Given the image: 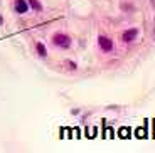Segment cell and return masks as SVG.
Instances as JSON below:
<instances>
[{"label":"cell","instance_id":"6da1fadb","mask_svg":"<svg viewBox=\"0 0 155 153\" xmlns=\"http://www.w3.org/2000/svg\"><path fill=\"white\" fill-rule=\"evenodd\" d=\"M52 42L56 44L61 49H68L71 46V37L68 34H62V32H58V34L52 35Z\"/></svg>","mask_w":155,"mask_h":153},{"label":"cell","instance_id":"7a4b0ae2","mask_svg":"<svg viewBox=\"0 0 155 153\" xmlns=\"http://www.w3.org/2000/svg\"><path fill=\"white\" fill-rule=\"evenodd\" d=\"M98 46H100L101 50H105V52H111L113 50V41L106 35H100L98 37Z\"/></svg>","mask_w":155,"mask_h":153},{"label":"cell","instance_id":"3957f363","mask_svg":"<svg viewBox=\"0 0 155 153\" xmlns=\"http://www.w3.org/2000/svg\"><path fill=\"white\" fill-rule=\"evenodd\" d=\"M137 35H138V29L132 27V29H127V31L121 34V41H123V42H132V41L137 39Z\"/></svg>","mask_w":155,"mask_h":153},{"label":"cell","instance_id":"277c9868","mask_svg":"<svg viewBox=\"0 0 155 153\" xmlns=\"http://www.w3.org/2000/svg\"><path fill=\"white\" fill-rule=\"evenodd\" d=\"M29 2L27 0H15V12L17 14H27Z\"/></svg>","mask_w":155,"mask_h":153},{"label":"cell","instance_id":"5b68a950","mask_svg":"<svg viewBox=\"0 0 155 153\" xmlns=\"http://www.w3.org/2000/svg\"><path fill=\"white\" fill-rule=\"evenodd\" d=\"M27 2H29V7L34 8L35 12H42V4L39 0H27Z\"/></svg>","mask_w":155,"mask_h":153},{"label":"cell","instance_id":"8992f818","mask_svg":"<svg viewBox=\"0 0 155 153\" xmlns=\"http://www.w3.org/2000/svg\"><path fill=\"white\" fill-rule=\"evenodd\" d=\"M35 49H37V54L41 56V57H46V56H47V49H46V46H44L42 42L35 44Z\"/></svg>","mask_w":155,"mask_h":153},{"label":"cell","instance_id":"52a82bcc","mask_svg":"<svg viewBox=\"0 0 155 153\" xmlns=\"http://www.w3.org/2000/svg\"><path fill=\"white\" fill-rule=\"evenodd\" d=\"M66 64H68V66H69V69H73V71H74V69H78V66H76V62H73V61H66Z\"/></svg>","mask_w":155,"mask_h":153},{"label":"cell","instance_id":"ba28073f","mask_svg":"<svg viewBox=\"0 0 155 153\" xmlns=\"http://www.w3.org/2000/svg\"><path fill=\"white\" fill-rule=\"evenodd\" d=\"M150 4H152V7H153V10H155V0H150Z\"/></svg>","mask_w":155,"mask_h":153},{"label":"cell","instance_id":"9c48e42d","mask_svg":"<svg viewBox=\"0 0 155 153\" xmlns=\"http://www.w3.org/2000/svg\"><path fill=\"white\" fill-rule=\"evenodd\" d=\"M2 24H4V17L0 15V25H2Z\"/></svg>","mask_w":155,"mask_h":153},{"label":"cell","instance_id":"30bf717a","mask_svg":"<svg viewBox=\"0 0 155 153\" xmlns=\"http://www.w3.org/2000/svg\"><path fill=\"white\" fill-rule=\"evenodd\" d=\"M153 41H155V31H153Z\"/></svg>","mask_w":155,"mask_h":153}]
</instances>
